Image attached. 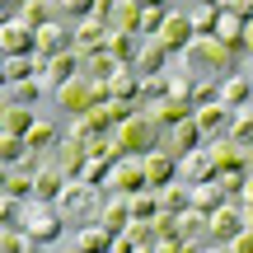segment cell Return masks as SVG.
I'll use <instances>...</instances> for the list:
<instances>
[{"label": "cell", "mask_w": 253, "mask_h": 253, "mask_svg": "<svg viewBox=\"0 0 253 253\" xmlns=\"http://www.w3.org/2000/svg\"><path fill=\"white\" fill-rule=\"evenodd\" d=\"M160 126H155L150 118H145V108L136 113V118H126L122 126H113V150L122 155V160H145V155L160 150Z\"/></svg>", "instance_id": "6da1fadb"}, {"label": "cell", "mask_w": 253, "mask_h": 253, "mask_svg": "<svg viewBox=\"0 0 253 253\" xmlns=\"http://www.w3.org/2000/svg\"><path fill=\"white\" fill-rule=\"evenodd\" d=\"M178 61H183V71H188V75H192V71H216V80L225 84L230 75H235L239 56L230 52V47H220L216 38H192V47L178 56Z\"/></svg>", "instance_id": "7a4b0ae2"}, {"label": "cell", "mask_w": 253, "mask_h": 253, "mask_svg": "<svg viewBox=\"0 0 253 253\" xmlns=\"http://www.w3.org/2000/svg\"><path fill=\"white\" fill-rule=\"evenodd\" d=\"M19 230H24L38 249H52L56 239H61V230H66V216L52 207V202H28V207H24V220H19Z\"/></svg>", "instance_id": "3957f363"}, {"label": "cell", "mask_w": 253, "mask_h": 253, "mask_svg": "<svg viewBox=\"0 0 253 253\" xmlns=\"http://www.w3.org/2000/svg\"><path fill=\"white\" fill-rule=\"evenodd\" d=\"M99 202H103V192H94L89 183L71 178V183H66V192H61V202H56V211H61L66 220H71V216H89V220H94Z\"/></svg>", "instance_id": "277c9868"}, {"label": "cell", "mask_w": 253, "mask_h": 253, "mask_svg": "<svg viewBox=\"0 0 253 253\" xmlns=\"http://www.w3.org/2000/svg\"><path fill=\"white\" fill-rule=\"evenodd\" d=\"M0 52H5V61H14V56H38V28H28L24 19H5V28H0Z\"/></svg>", "instance_id": "5b68a950"}, {"label": "cell", "mask_w": 253, "mask_h": 253, "mask_svg": "<svg viewBox=\"0 0 253 253\" xmlns=\"http://www.w3.org/2000/svg\"><path fill=\"white\" fill-rule=\"evenodd\" d=\"M239 235H244V216H239V202H230V207H220L216 216H207V239H211V244H235Z\"/></svg>", "instance_id": "8992f818"}, {"label": "cell", "mask_w": 253, "mask_h": 253, "mask_svg": "<svg viewBox=\"0 0 253 253\" xmlns=\"http://www.w3.org/2000/svg\"><path fill=\"white\" fill-rule=\"evenodd\" d=\"M94 220H99L108 235H126V225H131V202L122 197V192H103L99 211H94Z\"/></svg>", "instance_id": "52a82bcc"}, {"label": "cell", "mask_w": 253, "mask_h": 253, "mask_svg": "<svg viewBox=\"0 0 253 253\" xmlns=\"http://www.w3.org/2000/svg\"><path fill=\"white\" fill-rule=\"evenodd\" d=\"M61 52H75V28L61 24V19H52L47 28H38V56H61Z\"/></svg>", "instance_id": "ba28073f"}, {"label": "cell", "mask_w": 253, "mask_h": 253, "mask_svg": "<svg viewBox=\"0 0 253 253\" xmlns=\"http://www.w3.org/2000/svg\"><path fill=\"white\" fill-rule=\"evenodd\" d=\"M155 42H160L169 56H183V52L192 47V24H188V14H178V9H173V14L164 19V28H160V38H155Z\"/></svg>", "instance_id": "9c48e42d"}, {"label": "cell", "mask_w": 253, "mask_h": 253, "mask_svg": "<svg viewBox=\"0 0 253 253\" xmlns=\"http://www.w3.org/2000/svg\"><path fill=\"white\" fill-rule=\"evenodd\" d=\"M244 19H239V9L235 5H220V28H216V42L220 47H230L235 56H249V42H244Z\"/></svg>", "instance_id": "30bf717a"}, {"label": "cell", "mask_w": 253, "mask_h": 253, "mask_svg": "<svg viewBox=\"0 0 253 253\" xmlns=\"http://www.w3.org/2000/svg\"><path fill=\"white\" fill-rule=\"evenodd\" d=\"M103 47H108V24L94 14V19H84V24L75 28V56H80V61H89V56H99Z\"/></svg>", "instance_id": "8fae6325"}, {"label": "cell", "mask_w": 253, "mask_h": 253, "mask_svg": "<svg viewBox=\"0 0 253 253\" xmlns=\"http://www.w3.org/2000/svg\"><path fill=\"white\" fill-rule=\"evenodd\" d=\"M207 150H211V164H216V178H220V173H244V169H249V150L230 145L225 136L207 141Z\"/></svg>", "instance_id": "7c38bea8"}, {"label": "cell", "mask_w": 253, "mask_h": 253, "mask_svg": "<svg viewBox=\"0 0 253 253\" xmlns=\"http://www.w3.org/2000/svg\"><path fill=\"white\" fill-rule=\"evenodd\" d=\"M150 183H145V164L141 160H118L113 164V188L108 192H122V197H136V192H145Z\"/></svg>", "instance_id": "4fadbf2b"}, {"label": "cell", "mask_w": 253, "mask_h": 253, "mask_svg": "<svg viewBox=\"0 0 253 253\" xmlns=\"http://www.w3.org/2000/svg\"><path fill=\"white\" fill-rule=\"evenodd\" d=\"M169 61H173V56L164 52L155 38H141V52H136V66H131V71L141 75V80H145V75H169V71H173Z\"/></svg>", "instance_id": "5bb4252c"}, {"label": "cell", "mask_w": 253, "mask_h": 253, "mask_svg": "<svg viewBox=\"0 0 253 253\" xmlns=\"http://www.w3.org/2000/svg\"><path fill=\"white\" fill-rule=\"evenodd\" d=\"M178 178L188 183V188H197V183H211V178H216V164H211V150H207V145L178 160Z\"/></svg>", "instance_id": "9a60e30c"}, {"label": "cell", "mask_w": 253, "mask_h": 253, "mask_svg": "<svg viewBox=\"0 0 253 253\" xmlns=\"http://www.w3.org/2000/svg\"><path fill=\"white\" fill-rule=\"evenodd\" d=\"M141 164H145V183H150L155 192H160V188H169V183L178 178V160H173L169 150H155V155H145Z\"/></svg>", "instance_id": "2e32d148"}, {"label": "cell", "mask_w": 253, "mask_h": 253, "mask_svg": "<svg viewBox=\"0 0 253 253\" xmlns=\"http://www.w3.org/2000/svg\"><path fill=\"white\" fill-rule=\"evenodd\" d=\"M220 207H230V192L220 188L216 178H211V183H197V188H192V211H197V216H216Z\"/></svg>", "instance_id": "e0dca14e"}, {"label": "cell", "mask_w": 253, "mask_h": 253, "mask_svg": "<svg viewBox=\"0 0 253 253\" xmlns=\"http://www.w3.org/2000/svg\"><path fill=\"white\" fill-rule=\"evenodd\" d=\"M52 164L66 173V178H80V173H84V164H89V150H84L80 141H71V136H66V141L56 145V160H52Z\"/></svg>", "instance_id": "ac0fdd59"}, {"label": "cell", "mask_w": 253, "mask_h": 253, "mask_svg": "<svg viewBox=\"0 0 253 253\" xmlns=\"http://www.w3.org/2000/svg\"><path fill=\"white\" fill-rule=\"evenodd\" d=\"M141 14H145V5H136V0H113V9H108V28H118V33H136V38H141Z\"/></svg>", "instance_id": "d6986e66"}, {"label": "cell", "mask_w": 253, "mask_h": 253, "mask_svg": "<svg viewBox=\"0 0 253 253\" xmlns=\"http://www.w3.org/2000/svg\"><path fill=\"white\" fill-rule=\"evenodd\" d=\"M145 118H150L155 126H178V122H188L192 118V108L188 103H178V99H160V103H145Z\"/></svg>", "instance_id": "ffe728a7"}, {"label": "cell", "mask_w": 253, "mask_h": 253, "mask_svg": "<svg viewBox=\"0 0 253 253\" xmlns=\"http://www.w3.org/2000/svg\"><path fill=\"white\" fill-rule=\"evenodd\" d=\"M66 183H71V178H66L56 164H47V169L33 178V202H52V207H56V202H61V192H66Z\"/></svg>", "instance_id": "44dd1931"}, {"label": "cell", "mask_w": 253, "mask_h": 253, "mask_svg": "<svg viewBox=\"0 0 253 253\" xmlns=\"http://www.w3.org/2000/svg\"><path fill=\"white\" fill-rule=\"evenodd\" d=\"M220 103H225L230 113H239V108H249V103H253V80H249L244 71H235L225 84H220Z\"/></svg>", "instance_id": "7402d4cb"}, {"label": "cell", "mask_w": 253, "mask_h": 253, "mask_svg": "<svg viewBox=\"0 0 253 253\" xmlns=\"http://www.w3.org/2000/svg\"><path fill=\"white\" fill-rule=\"evenodd\" d=\"M113 244H118V235H108L99 220H84L80 235H75V249L80 253H113Z\"/></svg>", "instance_id": "603a6c76"}, {"label": "cell", "mask_w": 253, "mask_h": 253, "mask_svg": "<svg viewBox=\"0 0 253 253\" xmlns=\"http://www.w3.org/2000/svg\"><path fill=\"white\" fill-rule=\"evenodd\" d=\"M192 122L202 126V136H207V141H216V136H225V126H230V108H225V103H211V108H192Z\"/></svg>", "instance_id": "cb8c5ba5"}, {"label": "cell", "mask_w": 253, "mask_h": 253, "mask_svg": "<svg viewBox=\"0 0 253 253\" xmlns=\"http://www.w3.org/2000/svg\"><path fill=\"white\" fill-rule=\"evenodd\" d=\"M225 141L239 145V150H253V103H249V108H239V113H230ZM249 164H253V160H249Z\"/></svg>", "instance_id": "d4e9b609"}, {"label": "cell", "mask_w": 253, "mask_h": 253, "mask_svg": "<svg viewBox=\"0 0 253 253\" xmlns=\"http://www.w3.org/2000/svg\"><path fill=\"white\" fill-rule=\"evenodd\" d=\"M108 99H118V103H141V75H136L131 66H122V71L108 80Z\"/></svg>", "instance_id": "484cf974"}, {"label": "cell", "mask_w": 253, "mask_h": 253, "mask_svg": "<svg viewBox=\"0 0 253 253\" xmlns=\"http://www.w3.org/2000/svg\"><path fill=\"white\" fill-rule=\"evenodd\" d=\"M160 211H173V216L192 211V188H188L183 178H173L169 188H160Z\"/></svg>", "instance_id": "4316f807"}, {"label": "cell", "mask_w": 253, "mask_h": 253, "mask_svg": "<svg viewBox=\"0 0 253 253\" xmlns=\"http://www.w3.org/2000/svg\"><path fill=\"white\" fill-rule=\"evenodd\" d=\"M188 24H192V38H216V28H220V5H197L188 14Z\"/></svg>", "instance_id": "83f0119b"}, {"label": "cell", "mask_w": 253, "mask_h": 253, "mask_svg": "<svg viewBox=\"0 0 253 253\" xmlns=\"http://www.w3.org/2000/svg\"><path fill=\"white\" fill-rule=\"evenodd\" d=\"M33 108H14V103H5V118H0V136H28L33 131Z\"/></svg>", "instance_id": "f1b7e54d"}, {"label": "cell", "mask_w": 253, "mask_h": 253, "mask_svg": "<svg viewBox=\"0 0 253 253\" xmlns=\"http://www.w3.org/2000/svg\"><path fill=\"white\" fill-rule=\"evenodd\" d=\"M169 136H173V145H178V160H183V155H192V150H202V145H207V136H202V126L192 122V118H188V122H178V126H173Z\"/></svg>", "instance_id": "f546056e"}, {"label": "cell", "mask_w": 253, "mask_h": 253, "mask_svg": "<svg viewBox=\"0 0 253 253\" xmlns=\"http://www.w3.org/2000/svg\"><path fill=\"white\" fill-rule=\"evenodd\" d=\"M47 94L42 80H24V84H5V103H14V108H28V103H38Z\"/></svg>", "instance_id": "4dcf8cb0"}, {"label": "cell", "mask_w": 253, "mask_h": 253, "mask_svg": "<svg viewBox=\"0 0 253 253\" xmlns=\"http://www.w3.org/2000/svg\"><path fill=\"white\" fill-rule=\"evenodd\" d=\"M122 239H126L136 253H155V244H160V235H155V225H150V220H131Z\"/></svg>", "instance_id": "1f68e13d"}, {"label": "cell", "mask_w": 253, "mask_h": 253, "mask_svg": "<svg viewBox=\"0 0 253 253\" xmlns=\"http://www.w3.org/2000/svg\"><path fill=\"white\" fill-rule=\"evenodd\" d=\"M118 71H122V66L113 61L108 52H99V56H89V61H84V71H80V75H84V80H94V84H108Z\"/></svg>", "instance_id": "d6a6232c"}, {"label": "cell", "mask_w": 253, "mask_h": 253, "mask_svg": "<svg viewBox=\"0 0 253 253\" xmlns=\"http://www.w3.org/2000/svg\"><path fill=\"white\" fill-rule=\"evenodd\" d=\"M24 141H28V150H42V155H47L52 145H61V131H56L47 118H38V122H33V131H28Z\"/></svg>", "instance_id": "836d02e7"}, {"label": "cell", "mask_w": 253, "mask_h": 253, "mask_svg": "<svg viewBox=\"0 0 253 253\" xmlns=\"http://www.w3.org/2000/svg\"><path fill=\"white\" fill-rule=\"evenodd\" d=\"M113 164H118V160H89V164H84V173H80V183H89L94 192L113 188Z\"/></svg>", "instance_id": "e575fe53"}, {"label": "cell", "mask_w": 253, "mask_h": 253, "mask_svg": "<svg viewBox=\"0 0 253 253\" xmlns=\"http://www.w3.org/2000/svg\"><path fill=\"white\" fill-rule=\"evenodd\" d=\"M126 202H131V220H155V216H160V192H155V188L136 192V197H126Z\"/></svg>", "instance_id": "d590c367"}, {"label": "cell", "mask_w": 253, "mask_h": 253, "mask_svg": "<svg viewBox=\"0 0 253 253\" xmlns=\"http://www.w3.org/2000/svg\"><path fill=\"white\" fill-rule=\"evenodd\" d=\"M192 94H197V80H192L183 66H178V71H169V99H178V103H188V108H192Z\"/></svg>", "instance_id": "8d00e7d4"}, {"label": "cell", "mask_w": 253, "mask_h": 253, "mask_svg": "<svg viewBox=\"0 0 253 253\" xmlns=\"http://www.w3.org/2000/svg\"><path fill=\"white\" fill-rule=\"evenodd\" d=\"M19 19H24L28 28H47V24H52V5H42V0H24V5H19Z\"/></svg>", "instance_id": "74e56055"}, {"label": "cell", "mask_w": 253, "mask_h": 253, "mask_svg": "<svg viewBox=\"0 0 253 253\" xmlns=\"http://www.w3.org/2000/svg\"><path fill=\"white\" fill-rule=\"evenodd\" d=\"M202 235H207V216H197V211H183V216H178V239L197 244Z\"/></svg>", "instance_id": "f35d334b"}, {"label": "cell", "mask_w": 253, "mask_h": 253, "mask_svg": "<svg viewBox=\"0 0 253 253\" xmlns=\"http://www.w3.org/2000/svg\"><path fill=\"white\" fill-rule=\"evenodd\" d=\"M5 197H14V202H33V178H24V173L5 169Z\"/></svg>", "instance_id": "ab89813d"}, {"label": "cell", "mask_w": 253, "mask_h": 253, "mask_svg": "<svg viewBox=\"0 0 253 253\" xmlns=\"http://www.w3.org/2000/svg\"><path fill=\"white\" fill-rule=\"evenodd\" d=\"M173 9H164V5H145V14H141V38H160V28H164V19H169Z\"/></svg>", "instance_id": "60d3db41"}, {"label": "cell", "mask_w": 253, "mask_h": 253, "mask_svg": "<svg viewBox=\"0 0 253 253\" xmlns=\"http://www.w3.org/2000/svg\"><path fill=\"white\" fill-rule=\"evenodd\" d=\"M0 253H38V244H33V239H28L19 225H9L5 239H0Z\"/></svg>", "instance_id": "b9f144b4"}, {"label": "cell", "mask_w": 253, "mask_h": 253, "mask_svg": "<svg viewBox=\"0 0 253 253\" xmlns=\"http://www.w3.org/2000/svg\"><path fill=\"white\" fill-rule=\"evenodd\" d=\"M24 150H28V141H24V136H0V155H5V169L24 160Z\"/></svg>", "instance_id": "7bdbcfd3"}, {"label": "cell", "mask_w": 253, "mask_h": 253, "mask_svg": "<svg viewBox=\"0 0 253 253\" xmlns=\"http://www.w3.org/2000/svg\"><path fill=\"white\" fill-rule=\"evenodd\" d=\"M220 103V84L216 80H197V94H192V108H211Z\"/></svg>", "instance_id": "ee69618b"}, {"label": "cell", "mask_w": 253, "mask_h": 253, "mask_svg": "<svg viewBox=\"0 0 253 253\" xmlns=\"http://www.w3.org/2000/svg\"><path fill=\"white\" fill-rule=\"evenodd\" d=\"M150 225H155V235H160V239H178V216H173V211H160Z\"/></svg>", "instance_id": "f6af8a7d"}, {"label": "cell", "mask_w": 253, "mask_h": 253, "mask_svg": "<svg viewBox=\"0 0 253 253\" xmlns=\"http://www.w3.org/2000/svg\"><path fill=\"white\" fill-rule=\"evenodd\" d=\"M202 244H188V239H160L155 244V253H197Z\"/></svg>", "instance_id": "bcb514c9"}, {"label": "cell", "mask_w": 253, "mask_h": 253, "mask_svg": "<svg viewBox=\"0 0 253 253\" xmlns=\"http://www.w3.org/2000/svg\"><path fill=\"white\" fill-rule=\"evenodd\" d=\"M230 253H253V230H244V235L230 244Z\"/></svg>", "instance_id": "7dc6e473"}, {"label": "cell", "mask_w": 253, "mask_h": 253, "mask_svg": "<svg viewBox=\"0 0 253 253\" xmlns=\"http://www.w3.org/2000/svg\"><path fill=\"white\" fill-rule=\"evenodd\" d=\"M197 253H230V244H211V239H207V244H202Z\"/></svg>", "instance_id": "c3c4849f"}, {"label": "cell", "mask_w": 253, "mask_h": 253, "mask_svg": "<svg viewBox=\"0 0 253 253\" xmlns=\"http://www.w3.org/2000/svg\"><path fill=\"white\" fill-rule=\"evenodd\" d=\"M244 42H249V56H253V19H249V28H244Z\"/></svg>", "instance_id": "681fc988"}, {"label": "cell", "mask_w": 253, "mask_h": 253, "mask_svg": "<svg viewBox=\"0 0 253 253\" xmlns=\"http://www.w3.org/2000/svg\"><path fill=\"white\" fill-rule=\"evenodd\" d=\"M66 253H80V249H75V244H71V249H66Z\"/></svg>", "instance_id": "f907efd6"}]
</instances>
